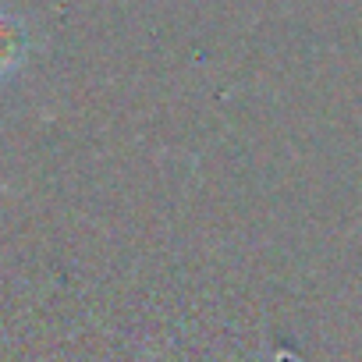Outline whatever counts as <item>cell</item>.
<instances>
[{
  "mask_svg": "<svg viewBox=\"0 0 362 362\" xmlns=\"http://www.w3.org/2000/svg\"><path fill=\"white\" fill-rule=\"evenodd\" d=\"M22 61V29L8 18H0V75H8Z\"/></svg>",
  "mask_w": 362,
  "mask_h": 362,
  "instance_id": "cell-1",
  "label": "cell"
}]
</instances>
